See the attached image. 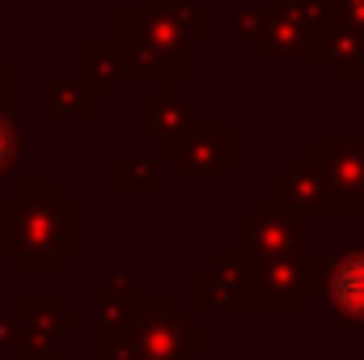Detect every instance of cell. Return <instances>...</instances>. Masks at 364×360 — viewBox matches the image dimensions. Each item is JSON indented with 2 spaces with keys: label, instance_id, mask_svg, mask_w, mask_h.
<instances>
[{
  "label": "cell",
  "instance_id": "obj_1",
  "mask_svg": "<svg viewBox=\"0 0 364 360\" xmlns=\"http://www.w3.org/2000/svg\"><path fill=\"white\" fill-rule=\"evenodd\" d=\"M331 301L339 305V314L364 318V255H352L339 263L335 280H331Z\"/></svg>",
  "mask_w": 364,
  "mask_h": 360
},
{
  "label": "cell",
  "instance_id": "obj_2",
  "mask_svg": "<svg viewBox=\"0 0 364 360\" xmlns=\"http://www.w3.org/2000/svg\"><path fill=\"white\" fill-rule=\"evenodd\" d=\"M9 153H13V136H9V127L0 123V166L9 162Z\"/></svg>",
  "mask_w": 364,
  "mask_h": 360
}]
</instances>
